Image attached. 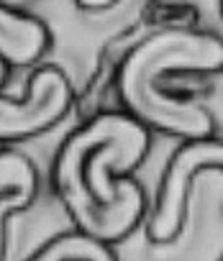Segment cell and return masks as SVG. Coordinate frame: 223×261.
<instances>
[{
	"label": "cell",
	"mask_w": 223,
	"mask_h": 261,
	"mask_svg": "<svg viewBox=\"0 0 223 261\" xmlns=\"http://www.w3.org/2000/svg\"><path fill=\"white\" fill-rule=\"evenodd\" d=\"M215 261H223V253H220V256H218V258H215Z\"/></svg>",
	"instance_id": "obj_10"
},
{
	"label": "cell",
	"mask_w": 223,
	"mask_h": 261,
	"mask_svg": "<svg viewBox=\"0 0 223 261\" xmlns=\"http://www.w3.org/2000/svg\"><path fill=\"white\" fill-rule=\"evenodd\" d=\"M123 3V0H75V6L80 11H87V13H105V11H113Z\"/></svg>",
	"instance_id": "obj_8"
},
{
	"label": "cell",
	"mask_w": 223,
	"mask_h": 261,
	"mask_svg": "<svg viewBox=\"0 0 223 261\" xmlns=\"http://www.w3.org/2000/svg\"><path fill=\"white\" fill-rule=\"evenodd\" d=\"M26 261H118V253L110 243L97 241L75 228L46 241Z\"/></svg>",
	"instance_id": "obj_7"
},
{
	"label": "cell",
	"mask_w": 223,
	"mask_h": 261,
	"mask_svg": "<svg viewBox=\"0 0 223 261\" xmlns=\"http://www.w3.org/2000/svg\"><path fill=\"white\" fill-rule=\"evenodd\" d=\"M218 11H220V18H223V0H218Z\"/></svg>",
	"instance_id": "obj_9"
},
{
	"label": "cell",
	"mask_w": 223,
	"mask_h": 261,
	"mask_svg": "<svg viewBox=\"0 0 223 261\" xmlns=\"http://www.w3.org/2000/svg\"><path fill=\"white\" fill-rule=\"evenodd\" d=\"M49 46L52 34L41 18L0 0V87L8 80V67H34Z\"/></svg>",
	"instance_id": "obj_5"
},
{
	"label": "cell",
	"mask_w": 223,
	"mask_h": 261,
	"mask_svg": "<svg viewBox=\"0 0 223 261\" xmlns=\"http://www.w3.org/2000/svg\"><path fill=\"white\" fill-rule=\"evenodd\" d=\"M218 72H223V36L195 23H172L146 34L123 54L113 87L121 110L152 134L192 141L213 136L215 120L208 108L175 92L169 80Z\"/></svg>",
	"instance_id": "obj_2"
},
{
	"label": "cell",
	"mask_w": 223,
	"mask_h": 261,
	"mask_svg": "<svg viewBox=\"0 0 223 261\" xmlns=\"http://www.w3.org/2000/svg\"><path fill=\"white\" fill-rule=\"evenodd\" d=\"M75 100V87L59 64H41L31 72L21 97L0 95V144L41 136L59 125Z\"/></svg>",
	"instance_id": "obj_4"
},
{
	"label": "cell",
	"mask_w": 223,
	"mask_h": 261,
	"mask_svg": "<svg viewBox=\"0 0 223 261\" xmlns=\"http://www.w3.org/2000/svg\"><path fill=\"white\" fill-rule=\"evenodd\" d=\"M152 149V130L123 110H103L77 125L52 162V190L77 230L118 243L149 213L144 187L131 177Z\"/></svg>",
	"instance_id": "obj_1"
},
{
	"label": "cell",
	"mask_w": 223,
	"mask_h": 261,
	"mask_svg": "<svg viewBox=\"0 0 223 261\" xmlns=\"http://www.w3.org/2000/svg\"><path fill=\"white\" fill-rule=\"evenodd\" d=\"M218 177L223 185V139H192L180 146L164 162L149 213L144 220V238L154 248L177 246L190 225V210L197 182Z\"/></svg>",
	"instance_id": "obj_3"
},
{
	"label": "cell",
	"mask_w": 223,
	"mask_h": 261,
	"mask_svg": "<svg viewBox=\"0 0 223 261\" xmlns=\"http://www.w3.org/2000/svg\"><path fill=\"white\" fill-rule=\"evenodd\" d=\"M39 195L36 164L18 149H0V261L8 246V220L34 205Z\"/></svg>",
	"instance_id": "obj_6"
}]
</instances>
